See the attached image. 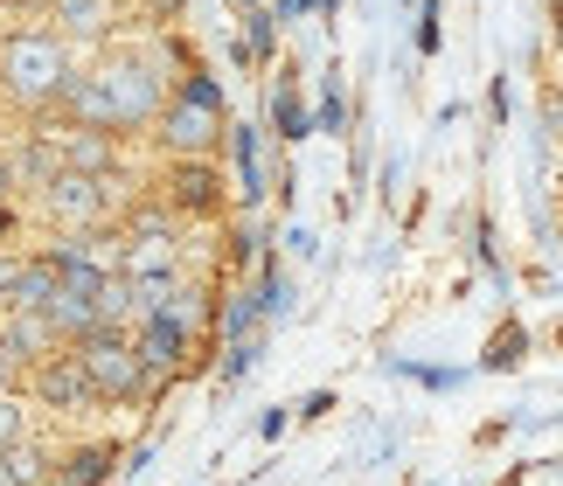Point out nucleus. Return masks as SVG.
Instances as JSON below:
<instances>
[{
    "label": "nucleus",
    "mask_w": 563,
    "mask_h": 486,
    "mask_svg": "<svg viewBox=\"0 0 563 486\" xmlns=\"http://www.w3.org/2000/svg\"><path fill=\"white\" fill-rule=\"evenodd\" d=\"M175 84L161 77L154 49H112L104 63H91V70H77L70 84H63L56 112L49 119H70V125H91V132H146L161 119V104Z\"/></svg>",
    "instance_id": "f257e3e1"
},
{
    "label": "nucleus",
    "mask_w": 563,
    "mask_h": 486,
    "mask_svg": "<svg viewBox=\"0 0 563 486\" xmlns=\"http://www.w3.org/2000/svg\"><path fill=\"white\" fill-rule=\"evenodd\" d=\"M77 77V56L56 29H14L0 42V91H8L29 119H49L63 84Z\"/></svg>",
    "instance_id": "f03ea898"
},
{
    "label": "nucleus",
    "mask_w": 563,
    "mask_h": 486,
    "mask_svg": "<svg viewBox=\"0 0 563 486\" xmlns=\"http://www.w3.org/2000/svg\"><path fill=\"white\" fill-rule=\"evenodd\" d=\"M154 132H161L167 161H209V153L223 146V132H230L223 84H216L209 70H181L175 91H167V104H161V119H154Z\"/></svg>",
    "instance_id": "7ed1b4c3"
},
{
    "label": "nucleus",
    "mask_w": 563,
    "mask_h": 486,
    "mask_svg": "<svg viewBox=\"0 0 563 486\" xmlns=\"http://www.w3.org/2000/svg\"><path fill=\"white\" fill-rule=\"evenodd\" d=\"M70 355L84 362V375H91L98 404H154V396H161L154 368L140 362V347H133L125 327H98V334L70 341Z\"/></svg>",
    "instance_id": "20e7f679"
},
{
    "label": "nucleus",
    "mask_w": 563,
    "mask_h": 486,
    "mask_svg": "<svg viewBox=\"0 0 563 486\" xmlns=\"http://www.w3.org/2000/svg\"><path fill=\"white\" fill-rule=\"evenodd\" d=\"M104 209H112V181H98V174L63 167L56 181L42 188V216H49L63 236H91L104 223Z\"/></svg>",
    "instance_id": "39448f33"
},
{
    "label": "nucleus",
    "mask_w": 563,
    "mask_h": 486,
    "mask_svg": "<svg viewBox=\"0 0 563 486\" xmlns=\"http://www.w3.org/2000/svg\"><path fill=\"white\" fill-rule=\"evenodd\" d=\"M21 383H29V396H35L42 410H63V417H77V410H91V404H98L91 375H84V362L70 355V347H56L49 362H35L29 375H21Z\"/></svg>",
    "instance_id": "423d86ee"
},
{
    "label": "nucleus",
    "mask_w": 563,
    "mask_h": 486,
    "mask_svg": "<svg viewBox=\"0 0 563 486\" xmlns=\"http://www.w3.org/2000/svg\"><path fill=\"white\" fill-rule=\"evenodd\" d=\"M167 209L175 216H223V174L209 161H175L167 167Z\"/></svg>",
    "instance_id": "0eeeda50"
},
{
    "label": "nucleus",
    "mask_w": 563,
    "mask_h": 486,
    "mask_svg": "<svg viewBox=\"0 0 563 486\" xmlns=\"http://www.w3.org/2000/svg\"><path fill=\"white\" fill-rule=\"evenodd\" d=\"M56 146H63V167H77V174H98V181H112V174H119V132L63 125Z\"/></svg>",
    "instance_id": "6e6552de"
},
{
    "label": "nucleus",
    "mask_w": 563,
    "mask_h": 486,
    "mask_svg": "<svg viewBox=\"0 0 563 486\" xmlns=\"http://www.w3.org/2000/svg\"><path fill=\"white\" fill-rule=\"evenodd\" d=\"M56 299V257H14V278H8V313H42Z\"/></svg>",
    "instance_id": "1a4fd4ad"
},
{
    "label": "nucleus",
    "mask_w": 563,
    "mask_h": 486,
    "mask_svg": "<svg viewBox=\"0 0 563 486\" xmlns=\"http://www.w3.org/2000/svg\"><path fill=\"white\" fill-rule=\"evenodd\" d=\"M0 341H8V355L21 362V368H35V362H49L56 355V327L42 320V313H0Z\"/></svg>",
    "instance_id": "9d476101"
},
{
    "label": "nucleus",
    "mask_w": 563,
    "mask_h": 486,
    "mask_svg": "<svg viewBox=\"0 0 563 486\" xmlns=\"http://www.w3.org/2000/svg\"><path fill=\"white\" fill-rule=\"evenodd\" d=\"M230 161H236V202L257 209L265 202V161H257V125H230Z\"/></svg>",
    "instance_id": "9b49d317"
},
{
    "label": "nucleus",
    "mask_w": 563,
    "mask_h": 486,
    "mask_svg": "<svg viewBox=\"0 0 563 486\" xmlns=\"http://www.w3.org/2000/svg\"><path fill=\"white\" fill-rule=\"evenodd\" d=\"M112 459H119L112 445H77V452L56 459L42 486H104V479H112Z\"/></svg>",
    "instance_id": "f8f14e48"
},
{
    "label": "nucleus",
    "mask_w": 563,
    "mask_h": 486,
    "mask_svg": "<svg viewBox=\"0 0 563 486\" xmlns=\"http://www.w3.org/2000/svg\"><path fill=\"white\" fill-rule=\"evenodd\" d=\"M49 14H56L63 42H98L112 29V8H104V0H49Z\"/></svg>",
    "instance_id": "ddd939ff"
},
{
    "label": "nucleus",
    "mask_w": 563,
    "mask_h": 486,
    "mask_svg": "<svg viewBox=\"0 0 563 486\" xmlns=\"http://www.w3.org/2000/svg\"><path fill=\"white\" fill-rule=\"evenodd\" d=\"M272 132H278V140H307V132H313V119H307V104H299V77L286 70V77H278L272 84Z\"/></svg>",
    "instance_id": "4468645a"
},
{
    "label": "nucleus",
    "mask_w": 563,
    "mask_h": 486,
    "mask_svg": "<svg viewBox=\"0 0 563 486\" xmlns=\"http://www.w3.org/2000/svg\"><path fill=\"white\" fill-rule=\"evenodd\" d=\"M49 466H56V459L35 452L29 438H21V445H0V486H42V479H49Z\"/></svg>",
    "instance_id": "2eb2a0df"
},
{
    "label": "nucleus",
    "mask_w": 563,
    "mask_h": 486,
    "mask_svg": "<svg viewBox=\"0 0 563 486\" xmlns=\"http://www.w3.org/2000/svg\"><path fill=\"white\" fill-rule=\"evenodd\" d=\"M257 306H265V320H278V313H286V272H278V257H265V264H257Z\"/></svg>",
    "instance_id": "dca6fc26"
},
{
    "label": "nucleus",
    "mask_w": 563,
    "mask_h": 486,
    "mask_svg": "<svg viewBox=\"0 0 563 486\" xmlns=\"http://www.w3.org/2000/svg\"><path fill=\"white\" fill-rule=\"evenodd\" d=\"M265 320V306H257V292H236L230 306H223V334L230 341H251V327Z\"/></svg>",
    "instance_id": "f3484780"
},
{
    "label": "nucleus",
    "mask_w": 563,
    "mask_h": 486,
    "mask_svg": "<svg viewBox=\"0 0 563 486\" xmlns=\"http://www.w3.org/2000/svg\"><path fill=\"white\" fill-rule=\"evenodd\" d=\"M265 355V341H230L223 347V383H236V375H251V362Z\"/></svg>",
    "instance_id": "a211bd4d"
},
{
    "label": "nucleus",
    "mask_w": 563,
    "mask_h": 486,
    "mask_svg": "<svg viewBox=\"0 0 563 486\" xmlns=\"http://www.w3.org/2000/svg\"><path fill=\"white\" fill-rule=\"evenodd\" d=\"M515 355H522V327H501L487 341V368H515Z\"/></svg>",
    "instance_id": "6ab92c4d"
},
{
    "label": "nucleus",
    "mask_w": 563,
    "mask_h": 486,
    "mask_svg": "<svg viewBox=\"0 0 563 486\" xmlns=\"http://www.w3.org/2000/svg\"><path fill=\"white\" fill-rule=\"evenodd\" d=\"M29 438V424H21V404L14 396H0V445H21Z\"/></svg>",
    "instance_id": "aec40b11"
},
{
    "label": "nucleus",
    "mask_w": 563,
    "mask_h": 486,
    "mask_svg": "<svg viewBox=\"0 0 563 486\" xmlns=\"http://www.w3.org/2000/svg\"><path fill=\"white\" fill-rule=\"evenodd\" d=\"M418 49L424 56L439 49V0H424V8H418Z\"/></svg>",
    "instance_id": "412c9836"
},
{
    "label": "nucleus",
    "mask_w": 563,
    "mask_h": 486,
    "mask_svg": "<svg viewBox=\"0 0 563 486\" xmlns=\"http://www.w3.org/2000/svg\"><path fill=\"white\" fill-rule=\"evenodd\" d=\"M341 119H349V104H341V84H328V98H320V125L341 132Z\"/></svg>",
    "instance_id": "4be33fe9"
},
{
    "label": "nucleus",
    "mask_w": 563,
    "mask_h": 486,
    "mask_svg": "<svg viewBox=\"0 0 563 486\" xmlns=\"http://www.w3.org/2000/svg\"><path fill=\"white\" fill-rule=\"evenodd\" d=\"M21 375H29V368H21V362L8 355V341H0V396H14V389H21Z\"/></svg>",
    "instance_id": "5701e85b"
},
{
    "label": "nucleus",
    "mask_w": 563,
    "mask_h": 486,
    "mask_svg": "<svg viewBox=\"0 0 563 486\" xmlns=\"http://www.w3.org/2000/svg\"><path fill=\"white\" fill-rule=\"evenodd\" d=\"M543 112H550V132L563 140V91H550V104H543Z\"/></svg>",
    "instance_id": "b1692460"
},
{
    "label": "nucleus",
    "mask_w": 563,
    "mask_h": 486,
    "mask_svg": "<svg viewBox=\"0 0 563 486\" xmlns=\"http://www.w3.org/2000/svg\"><path fill=\"white\" fill-rule=\"evenodd\" d=\"M146 8H154L161 21H181V0H146Z\"/></svg>",
    "instance_id": "393cba45"
},
{
    "label": "nucleus",
    "mask_w": 563,
    "mask_h": 486,
    "mask_svg": "<svg viewBox=\"0 0 563 486\" xmlns=\"http://www.w3.org/2000/svg\"><path fill=\"white\" fill-rule=\"evenodd\" d=\"M8 278H14V264H0V313H8Z\"/></svg>",
    "instance_id": "a878e982"
},
{
    "label": "nucleus",
    "mask_w": 563,
    "mask_h": 486,
    "mask_svg": "<svg viewBox=\"0 0 563 486\" xmlns=\"http://www.w3.org/2000/svg\"><path fill=\"white\" fill-rule=\"evenodd\" d=\"M313 8V0H278V14H307Z\"/></svg>",
    "instance_id": "bb28decb"
},
{
    "label": "nucleus",
    "mask_w": 563,
    "mask_h": 486,
    "mask_svg": "<svg viewBox=\"0 0 563 486\" xmlns=\"http://www.w3.org/2000/svg\"><path fill=\"white\" fill-rule=\"evenodd\" d=\"M8 195H14V174H8V161H0V202H8Z\"/></svg>",
    "instance_id": "cd10ccee"
},
{
    "label": "nucleus",
    "mask_w": 563,
    "mask_h": 486,
    "mask_svg": "<svg viewBox=\"0 0 563 486\" xmlns=\"http://www.w3.org/2000/svg\"><path fill=\"white\" fill-rule=\"evenodd\" d=\"M0 8H49V0H0Z\"/></svg>",
    "instance_id": "c85d7f7f"
},
{
    "label": "nucleus",
    "mask_w": 563,
    "mask_h": 486,
    "mask_svg": "<svg viewBox=\"0 0 563 486\" xmlns=\"http://www.w3.org/2000/svg\"><path fill=\"white\" fill-rule=\"evenodd\" d=\"M236 8H244V14H251V8H265V0H236Z\"/></svg>",
    "instance_id": "c756f323"
}]
</instances>
